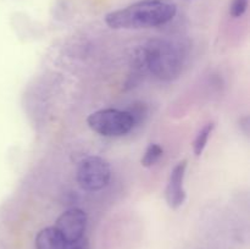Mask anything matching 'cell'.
Segmentation results:
<instances>
[{"label": "cell", "instance_id": "8992f818", "mask_svg": "<svg viewBox=\"0 0 250 249\" xmlns=\"http://www.w3.org/2000/svg\"><path fill=\"white\" fill-rule=\"evenodd\" d=\"M186 170H187V160L180 161L172 168L170 177H168L167 187H166L165 190V198L168 207L173 210L182 207L186 202V198H187L185 187H183Z\"/></svg>", "mask_w": 250, "mask_h": 249}, {"label": "cell", "instance_id": "52a82bcc", "mask_svg": "<svg viewBox=\"0 0 250 249\" xmlns=\"http://www.w3.org/2000/svg\"><path fill=\"white\" fill-rule=\"evenodd\" d=\"M37 249H66L67 243L56 227H45L36 237Z\"/></svg>", "mask_w": 250, "mask_h": 249}, {"label": "cell", "instance_id": "30bf717a", "mask_svg": "<svg viewBox=\"0 0 250 249\" xmlns=\"http://www.w3.org/2000/svg\"><path fill=\"white\" fill-rule=\"evenodd\" d=\"M249 0H232L229 6V14L233 17L243 16L244 12L248 9Z\"/></svg>", "mask_w": 250, "mask_h": 249}, {"label": "cell", "instance_id": "7c38bea8", "mask_svg": "<svg viewBox=\"0 0 250 249\" xmlns=\"http://www.w3.org/2000/svg\"><path fill=\"white\" fill-rule=\"evenodd\" d=\"M71 249H89V246H88L87 241H83V238L81 241H78L77 243H75V246Z\"/></svg>", "mask_w": 250, "mask_h": 249}, {"label": "cell", "instance_id": "6da1fadb", "mask_svg": "<svg viewBox=\"0 0 250 249\" xmlns=\"http://www.w3.org/2000/svg\"><path fill=\"white\" fill-rule=\"evenodd\" d=\"M177 5L172 0H141L105 16L114 29H142L161 26L176 16Z\"/></svg>", "mask_w": 250, "mask_h": 249}, {"label": "cell", "instance_id": "277c9868", "mask_svg": "<svg viewBox=\"0 0 250 249\" xmlns=\"http://www.w3.org/2000/svg\"><path fill=\"white\" fill-rule=\"evenodd\" d=\"M77 182L82 189L88 192L100 190L109 185L111 171L107 161L100 156L83 159L77 168Z\"/></svg>", "mask_w": 250, "mask_h": 249}, {"label": "cell", "instance_id": "9c48e42d", "mask_svg": "<svg viewBox=\"0 0 250 249\" xmlns=\"http://www.w3.org/2000/svg\"><path fill=\"white\" fill-rule=\"evenodd\" d=\"M163 148L159 144H149L146 148V153H144L143 158H142L141 163L144 167H150V166L155 165L159 161V159L163 156Z\"/></svg>", "mask_w": 250, "mask_h": 249}, {"label": "cell", "instance_id": "ba28073f", "mask_svg": "<svg viewBox=\"0 0 250 249\" xmlns=\"http://www.w3.org/2000/svg\"><path fill=\"white\" fill-rule=\"evenodd\" d=\"M215 128L214 122H209V124H205L202 129L199 131V133L197 134L194 139V143H193V150H194L195 156H200L204 151L205 146H207L208 141H209L210 136H211L212 131Z\"/></svg>", "mask_w": 250, "mask_h": 249}, {"label": "cell", "instance_id": "3957f363", "mask_svg": "<svg viewBox=\"0 0 250 249\" xmlns=\"http://www.w3.org/2000/svg\"><path fill=\"white\" fill-rule=\"evenodd\" d=\"M87 124L98 134L121 137L134 127V120L127 110L102 109L88 116Z\"/></svg>", "mask_w": 250, "mask_h": 249}, {"label": "cell", "instance_id": "5b68a950", "mask_svg": "<svg viewBox=\"0 0 250 249\" xmlns=\"http://www.w3.org/2000/svg\"><path fill=\"white\" fill-rule=\"evenodd\" d=\"M87 214L82 209L72 208L66 210L56 220V229L67 244H75L83 238L87 227Z\"/></svg>", "mask_w": 250, "mask_h": 249}, {"label": "cell", "instance_id": "7a4b0ae2", "mask_svg": "<svg viewBox=\"0 0 250 249\" xmlns=\"http://www.w3.org/2000/svg\"><path fill=\"white\" fill-rule=\"evenodd\" d=\"M146 71L156 78L171 81L178 77L185 63L182 46L166 39H154L142 46Z\"/></svg>", "mask_w": 250, "mask_h": 249}, {"label": "cell", "instance_id": "8fae6325", "mask_svg": "<svg viewBox=\"0 0 250 249\" xmlns=\"http://www.w3.org/2000/svg\"><path fill=\"white\" fill-rule=\"evenodd\" d=\"M127 111L132 115V117L134 120V124H136L137 122H141L143 120V116L146 114V107L144 106V104H134Z\"/></svg>", "mask_w": 250, "mask_h": 249}]
</instances>
